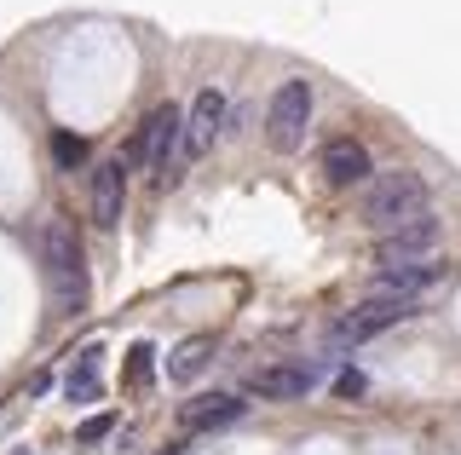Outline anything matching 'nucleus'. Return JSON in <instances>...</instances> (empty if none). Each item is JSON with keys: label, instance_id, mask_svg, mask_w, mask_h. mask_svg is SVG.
I'll return each instance as SVG.
<instances>
[{"label": "nucleus", "instance_id": "nucleus-16", "mask_svg": "<svg viewBox=\"0 0 461 455\" xmlns=\"http://www.w3.org/2000/svg\"><path fill=\"white\" fill-rule=\"evenodd\" d=\"M150 358H156L150 346H133V363H127V380H133V387H144V380H150V369H156Z\"/></svg>", "mask_w": 461, "mask_h": 455}, {"label": "nucleus", "instance_id": "nucleus-17", "mask_svg": "<svg viewBox=\"0 0 461 455\" xmlns=\"http://www.w3.org/2000/svg\"><path fill=\"white\" fill-rule=\"evenodd\" d=\"M335 392H340V397H364V392H369V380H364V375H357V369H340V380H335Z\"/></svg>", "mask_w": 461, "mask_h": 455}, {"label": "nucleus", "instance_id": "nucleus-5", "mask_svg": "<svg viewBox=\"0 0 461 455\" xmlns=\"http://www.w3.org/2000/svg\"><path fill=\"white\" fill-rule=\"evenodd\" d=\"M122 208H127V162L110 156V162L93 167V225L98 231H115V225H122Z\"/></svg>", "mask_w": 461, "mask_h": 455}, {"label": "nucleus", "instance_id": "nucleus-2", "mask_svg": "<svg viewBox=\"0 0 461 455\" xmlns=\"http://www.w3.org/2000/svg\"><path fill=\"white\" fill-rule=\"evenodd\" d=\"M427 202H432L427 179H421V174H410V167H398V174H381V179L369 184V196H364V219L386 236V231H403V225L427 219Z\"/></svg>", "mask_w": 461, "mask_h": 455}, {"label": "nucleus", "instance_id": "nucleus-9", "mask_svg": "<svg viewBox=\"0 0 461 455\" xmlns=\"http://www.w3.org/2000/svg\"><path fill=\"white\" fill-rule=\"evenodd\" d=\"M432 277H438V265H432V260L381 265V272H375V282H369V300H410V306H415V294H427Z\"/></svg>", "mask_w": 461, "mask_h": 455}, {"label": "nucleus", "instance_id": "nucleus-13", "mask_svg": "<svg viewBox=\"0 0 461 455\" xmlns=\"http://www.w3.org/2000/svg\"><path fill=\"white\" fill-rule=\"evenodd\" d=\"M98 363H104V352L98 346H86L76 369H69V380H64V392H69V404H93L98 392H104V375H98Z\"/></svg>", "mask_w": 461, "mask_h": 455}, {"label": "nucleus", "instance_id": "nucleus-3", "mask_svg": "<svg viewBox=\"0 0 461 455\" xmlns=\"http://www.w3.org/2000/svg\"><path fill=\"white\" fill-rule=\"evenodd\" d=\"M312 110H317V93H312V81H283V87L271 93V104H266V138H271V150L294 156L300 145H306Z\"/></svg>", "mask_w": 461, "mask_h": 455}, {"label": "nucleus", "instance_id": "nucleus-15", "mask_svg": "<svg viewBox=\"0 0 461 455\" xmlns=\"http://www.w3.org/2000/svg\"><path fill=\"white\" fill-rule=\"evenodd\" d=\"M52 162L64 167V174H76V167L86 162V138H76V133H52Z\"/></svg>", "mask_w": 461, "mask_h": 455}, {"label": "nucleus", "instance_id": "nucleus-8", "mask_svg": "<svg viewBox=\"0 0 461 455\" xmlns=\"http://www.w3.org/2000/svg\"><path fill=\"white\" fill-rule=\"evenodd\" d=\"M317 380H323V369L300 358V363H271V369H259V375H254V392L266 397V404H288V397H306Z\"/></svg>", "mask_w": 461, "mask_h": 455}, {"label": "nucleus", "instance_id": "nucleus-6", "mask_svg": "<svg viewBox=\"0 0 461 455\" xmlns=\"http://www.w3.org/2000/svg\"><path fill=\"white\" fill-rule=\"evenodd\" d=\"M403 317H415V306L410 300H364L357 311H346L340 317V329H335V340H375V335H386L393 323H403Z\"/></svg>", "mask_w": 461, "mask_h": 455}, {"label": "nucleus", "instance_id": "nucleus-7", "mask_svg": "<svg viewBox=\"0 0 461 455\" xmlns=\"http://www.w3.org/2000/svg\"><path fill=\"white\" fill-rule=\"evenodd\" d=\"M317 174L335 184V191H352V184H364L375 167H369V150L357 145V138H329L323 156H317Z\"/></svg>", "mask_w": 461, "mask_h": 455}, {"label": "nucleus", "instance_id": "nucleus-14", "mask_svg": "<svg viewBox=\"0 0 461 455\" xmlns=\"http://www.w3.org/2000/svg\"><path fill=\"white\" fill-rule=\"evenodd\" d=\"M208 352H213V340H185V346L173 352V380H196L202 369H208Z\"/></svg>", "mask_w": 461, "mask_h": 455}, {"label": "nucleus", "instance_id": "nucleus-12", "mask_svg": "<svg viewBox=\"0 0 461 455\" xmlns=\"http://www.w3.org/2000/svg\"><path fill=\"white\" fill-rule=\"evenodd\" d=\"M242 415H249V404L220 392V397H196V404H185L179 426H185V433H220V426H237Z\"/></svg>", "mask_w": 461, "mask_h": 455}, {"label": "nucleus", "instance_id": "nucleus-10", "mask_svg": "<svg viewBox=\"0 0 461 455\" xmlns=\"http://www.w3.org/2000/svg\"><path fill=\"white\" fill-rule=\"evenodd\" d=\"M432 248H438V219H415L403 225V231H386L381 236V265H415V260H432Z\"/></svg>", "mask_w": 461, "mask_h": 455}, {"label": "nucleus", "instance_id": "nucleus-18", "mask_svg": "<svg viewBox=\"0 0 461 455\" xmlns=\"http://www.w3.org/2000/svg\"><path fill=\"white\" fill-rule=\"evenodd\" d=\"M110 426H115V415H93V421L81 426V444H98V438H104Z\"/></svg>", "mask_w": 461, "mask_h": 455}, {"label": "nucleus", "instance_id": "nucleus-1", "mask_svg": "<svg viewBox=\"0 0 461 455\" xmlns=\"http://www.w3.org/2000/svg\"><path fill=\"white\" fill-rule=\"evenodd\" d=\"M41 260H47V282H52V306L58 317H76L86 306V260H81V243L64 219H41Z\"/></svg>", "mask_w": 461, "mask_h": 455}, {"label": "nucleus", "instance_id": "nucleus-11", "mask_svg": "<svg viewBox=\"0 0 461 455\" xmlns=\"http://www.w3.org/2000/svg\"><path fill=\"white\" fill-rule=\"evenodd\" d=\"M220 127H225V93L202 87L196 104H191V116H185V156H202L213 138H220Z\"/></svg>", "mask_w": 461, "mask_h": 455}, {"label": "nucleus", "instance_id": "nucleus-4", "mask_svg": "<svg viewBox=\"0 0 461 455\" xmlns=\"http://www.w3.org/2000/svg\"><path fill=\"white\" fill-rule=\"evenodd\" d=\"M179 156H185V110H179V104L150 110V121L139 127V138H133V150H127V162H150V174L167 184Z\"/></svg>", "mask_w": 461, "mask_h": 455}]
</instances>
